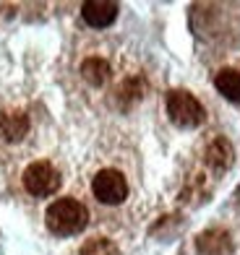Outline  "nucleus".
Wrapping results in <instances>:
<instances>
[{
  "mask_svg": "<svg viewBox=\"0 0 240 255\" xmlns=\"http://www.w3.org/2000/svg\"><path fill=\"white\" fill-rule=\"evenodd\" d=\"M44 224L52 235L58 237H71L84 232V227L89 224V211L81 201L76 198H58L47 206L44 211Z\"/></svg>",
  "mask_w": 240,
  "mask_h": 255,
  "instance_id": "1",
  "label": "nucleus"
},
{
  "mask_svg": "<svg viewBox=\"0 0 240 255\" xmlns=\"http://www.w3.org/2000/svg\"><path fill=\"white\" fill-rule=\"evenodd\" d=\"M167 115L170 120H173L178 128H199L204 125L207 120V110H204V104L191 94L186 89H173L167 91Z\"/></svg>",
  "mask_w": 240,
  "mask_h": 255,
  "instance_id": "2",
  "label": "nucleus"
},
{
  "mask_svg": "<svg viewBox=\"0 0 240 255\" xmlns=\"http://www.w3.org/2000/svg\"><path fill=\"white\" fill-rule=\"evenodd\" d=\"M91 193L105 206H118L128 198V180L118 169H99L91 180Z\"/></svg>",
  "mask_w": 240,
  "mask_h": 255,
  "instance_id": "3",
  "label": "nucleus"
},
{
  "mask_svg": "<svg viewBox=\"0 0 240 255\" xmlns=\"http://www.w3.org/2000/svg\"><path fill=\"white\" fill-rule=\"evenodd\" d=\"M60 172L55 169L50 161H34L24 169V188L37 195V198H44V195H52L58 193L60 188Z\"/></svg>",
  "mask_w": 240,
  "mask_h": 255,
  "instance_id": "4",
  "label": "nucleus"
},
{
  "mask_svg": "<svg viewBox=\"0 0 240 255\" xmlns=\"http://www.w3.org/2000/svg\"><path fill=\"white\" fill-rule=\"evenodd\" d=\"M196 250L199 255H230L235 250V240L227 229H207L196 237Z\"/></svg>",
  "mask_w": 240,
  "mask_h": 255,
  "instance_id": "5",
  "label": "nucleus"
},
{
  "mask_svg": "<svg viewBox=\"0 0 240 255\" xmlns=\"http://www.w3.org/2000/svg\"><path fill=\"white\" fill-rule=\"evenodd\" d=\"M118 10H120L118 3H110V0H89V3L81 5V16L89 26L105 29L118 18Z\"/></svg>",
  "mask_w": 240,
  "mask_h": 255,
  "instance_id": "6",
  "label": "nucleus"
},
{
  "mask_svg": "<svg viewBox=\"0 0 240 255\" xmlns=\"http://www.w3.org/2000/svg\"><path fill=\"white\" fill-rule=\"evenodd\" d=\"M204 161H207V167H212L214 172L230 169L233 161H235V148H233V143L227 141V138H222V135L212 138L209 146H207V151H204Z\"/></svg>",
  "mask_w": 240,
  "mask_h": 255,
  "instance_id": "7",
  "label": "nucleus"
},
{
  "mask_svg": "<svg viewBox=\"0 0 240 255\" xmlns=\"http://www.w3.org/2000/svg\"><path fill=\"white\" fill-rule=\"evenodd\" d=\"M26 133H29V118L24 112L0 115V138H5V141H21Z\"/></svg>",
  "mask_w": 240,
  "mask_h": 255,
  "instance_id": "8",
  "label": "nucleus"
},
{
  "mask_svg": "<svg viewBox=\"0 0 240 255\" xmlns=\"http://www.w3.org/2000/svg\"><path fill=\"white\" fill-rule=\"evenodd\" d=\"M214 86L227 102L240 104V71H235V68H225V71H220L214 76Z\"/></svg>",
  "mask_w": 240,
  "mask_h": 255,
  "instance_id": "9",
  "label": "nucleus"
},
{
  "mask_svg": "<svg viewBox=\"0 0 240 255\" xmlns=\"http://www.w3.org/2000/svg\"><path fill=\"white\" fill-rule=\"evenodd\" d=\"M81 76L91 86H105L110 78V63L105 57H86L81 63Z\"/></svg>",
  "mask_w": 240,
  "mask_h": 255,
  "instance_id": "10",
  "label": "nucleus"
},
{
  "mask_svg": "<svg viewBox=\"0 0 240 255\" xmlns=\"http://www.w3.org/2000/svg\"><path fill=\"white\" fill-rule=\"evenodd\" d=\"M78 255H118V245L107 237H91L81 245Z\"/></svg>",
  "mask_w": 240,
  "mask_h": 255,
  "instance_id": "11",
  "label": "nucleus"
},
{
  "mask_svg": "<svg viewBox=\"0 0 240 255\" xmlns=\"http://www.w3.org/2000/svg\"><path fill=\"white\" fill-rule=\"evenodd\" d=\"M141 81H133V78H128V81H123L120 84V89H118V97H125L128 102H136L141 97Z\"/></svg>",
  "mask_w": 240,
  "mask_h": 255,
  "instance_id": "12",
  "label": "nucleus"
},
{
  "mask_svg": "<svg viewBox=\"0 0 240 255\" xmlns=\"http://www.w3.org/2000/svg\"><path fill=\"white\" fill-rule=\"evenodd\" d=\"M235 198H240V188H238V193H235Z\"/></svg>",
  "mask_w": 240,
  "mask_h": 255,
  "instance_id": "13",
  "label": "nucleus"
}]
</instances>
